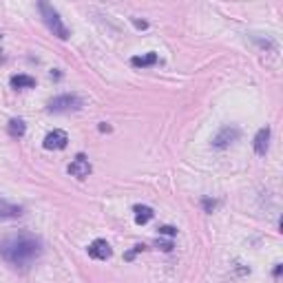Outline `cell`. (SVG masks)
<instances>
[{
    "label": "cell",
    "instance_id": "1",
    "mask_svg": "<svg viewBox=\"0 0 283 283\" xmlns=\"http://www.w3.org/2000/svg\"><path fill=\"white\" fill-rule=\"evenodd\" d=\"M42 254V239L31 232H13L0 239V257L16 268H27Z\"/></svg>",
    "mask_w": 283,
    "mask_h": 283
},
{
    "label": "cell",
    "instance_id": "2",
    "mask_svg": "<svg viewBox=\"0 0 283 283\" xmlns=\"http://www.w3.org/2000/svg\"><path fill=\"white\" fill-rule=\"evenodd\" d=\"M38 9H40V13H42V18H44V25L49 27V31H53V35H58L60 40L69 38V35H71L69 29H67V25L60 20V13H58L51 4H49V2H40Z\"/></svg>",
    "mask_w": 283,
    "mask_h": 283
},
{
    "label": "cell",
    "instance_id": "3",
    "mask_svg": "<svg viewBox=\"0 0 283 283\" xmlns=\"http://www.w3.org/2000/svg\"><path fill=\"white\" fill-rule=\"evenodd\" d=\"M84 106V100L75 93H65V95H58L49 102V111L51 113H69V111H80Z\"/></svg>",
    "mask_w": 283,
    "mask_h": 283
},
{
    "label": "cell",
    "instance_id": "4",
    "mask_svg": "<svg viewBox=\"0 0 283 283\" xmlns=\"http://www.w3.org/2000/svg\"><path fill=\"white\" fill-rule=\"evenodd\" d=\"M237 140H239V129H237V126H221V129L217 131V135L212 138V146L221 150V148H228V146Z\"/></svg>",
    "mask_w": 283,
    "mask_h": 283
},
{
    "label": "cell",
    "instance_id": "5",
    "mask_svg": "<svg viewBox=\"0 0 283 283\" xmlns=\"http://www.w3.org/2000/svg\"><path fill=\"white\" fill-rule=\"evenodd\" d=\"M86 250H89V257L98 259V261H106V259L113 257V248L108 246L106 239H95V241H91Z\"/></svg>",
    "mask_w": 283,
    "mask_h": 283
},
{
    "label": "cell",
    "instance_id": "6",
    "mask_svg": "<svg viewBox=\"0 0 283 283\" xmlns=\"http://www.w3.org/2000/svg\"><path fill=\"white\" fill-rule=\"evenodd\" d=\"M67 144H69V135H67L65 131H60V129L47 133V138H44V142H42V146L47 150H62V148H67Z\"/></svg>",
    "mask_w": 283,
    "mask_h": 283
},
{
    "label": "cell",
    "instance_id": "7",
    "mask_svg": "<svg viewBox=\"0 0 283 283\" xmlns=\"http://www.w3.org/2000/svg\"><path fill=\"white\" fill-rule=\"evenodd\" d=\"M69 175H73V177H77V179H86V177L91 175V164H89V159L84 157V155H75V159L69 164Z\"/></svg>",
    "mask_w": 283,
    "mask_h": 283
},
{
    "label": "cell",
    "instance_id": "8",
    "mask_svg": "<svg viewBox=\"0 0 283 283\" xmlns=\"http://www.w3.org/2000/svg\"><path fill=\"white\" fill-rule=\"evenodd\" d=\"M268 148H270V129L268 126H263V129H259V133L254 135V153L257 155H266Z\"/></svg>",
    "mask_w": 283,
    "mask_h": 283
},
{
    "label": "cell",
    "instance_id": "9",
    "mask_svg": "<svg viewBox=\"0 0 283 283\" xmlns=\"http://www.w3.org/2000/svg\"><path fill=\"white\" fill-rule=\"evenodd\" d=\"M25 214V208L16 206V204H9L4 199H0V219H16Z\"/></svg>",
    "mask_w": 283,
    "mask_h": 283
},
{
    "label": "cell",
    "instance_id": "10",
    "mask_svg": "<svg viewBox=\"0 0 283 283\" xmlns=\"http://www.w3.org/2000/svg\"><path fill=\"white\" fill-rule=\"evenodd\" d=\"M9 84H11L13 89H34V86H35V77L20 73V75H11Z\"/></svg>",
    "mask_w": 283,
    "mask_h": 283
},
{
    "label": "cell",
    "instance_id": "11",
    "mask_svg": "<svg viewBox=\"0 0 283 283\" xmlns=\"http://www.w3.org/2000/svg\"><path fill=\"white\" fill-rule=\"evenodd\" d=\"M131 65L133 67H138V69H146V67H153V65H157V53H146V56H135V58H131Z\"/></svg>",
    "mask_w": 283,
    "mask_h": 283
},
{
    "label": "cell",
    "instance_id": "12",
    "mask_svg": "<svg viewBox=\"0 0 283 283\" xmlns=\"http://www.w3.org/2000/svg\"><path fill=\"white\" fill-rule=\"evenodd\" d=\"M133 212H135V221H138L140 226L148 223L150 219H153V214H155V212H153V208H150V206H140V204L133 208Z\"/></svg>",
    "mask_w": 283,
    "mask_h": 283
},
{
    "label": "cell",
    "instance_id": "13",
    "mask_svg": "<svg viewBox=\"0 0 283 283\" xmlns=\"http://www.w3.org/2000/svg\"><path fill=\"white\" fill-rule=\"evenodd\" d=\"M25 131H27V124L20 117H13V120L9 122V135H11V138H22Z\"/></svg>",
    "mask_w": 283,
    "mask_h": 283
},
{
    "label": "cell",
    "instance_id": "14",
    "mask_svg": "<svg viewBox=\"0 0 283 283\" xmlns=\"http://www.w3.org/2000/svg\"><path fill=\"white\" fill-rule=\"evenodd\" d=\"M157 230H159V235H166V237H175L177 235V228H173V226H159Z\"/></svg>",
    "mask_w": 283,
    "mask_h": 283
},
{
    "label": "cell",
    "instance_id": "15",
    "mask_svg": "<svg viewBox=\"0 0 283 283\" xmlns=\"http://www.w3.org/2000/svg\"><path fill=\"white\" fill-rule=\"evenodd\" d=\"M202 206H204V211L206 212H212L214 206H217V202H214V199H202Z\"/></svg>",
    "mask_w": 283,
    "mask_h": 283
},
{
    "label": "cell",
    "instance_id": "16",
    "mask_svg": "<svg viewBox=\"0 0 283 283\" xmlns=\"http://www.w3.org/2000/svg\"><path fill=\"white\" fill-rule=\"evenodd\" d=\"M133 22H135V27H138V29H146V27H148V22H144V20H142V22L140 20H133Z\"/></svg>",
    "mask_w": 283,
    "mask_h": 283
},
{
    "label": "cell",
    "instance_id": "17",
    "mask_svg": "<svg viewBox=\"0 0 283 283\" xmlns=\"http://www.w3.org/2000/svg\"><path fill=\"white\" fill-rule=\"evenodd\" d=\"M0 38H2V35H0Z\"/></svg>",
    "mask_w": 283,
    "mask_h": 283
}]
</instances>
